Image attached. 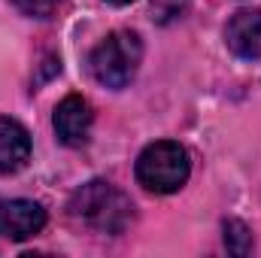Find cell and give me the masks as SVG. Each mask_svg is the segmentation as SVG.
<instances>
[{"label":"cell","instance_id":"cell-1","mask_svg":"<svg viewBox=\"0 0 261 258\" xmlns=\"http://www.w3.org/2000/svg\"><path fill=\"white\" fill-rule=\"evenodd\" d=\"M70 216L97 231V234H122L134 219V203L122 189H116L107 179H91L82 189H76L70 197Z\"/></svg>","mask_w":261,"mask_h":258},{"label":"cell","instance_id":"cell-2","mask_svg":"<svg viewBox=\"0 0 261 258\" xmlns=\"http://www.w3.org/2000/svg\"><path fill=\"white\" fill-rule=\"evenodd\" d=\"M134 173H137V183L152 194L179 192L192 176L189 149L176 140H155L140 152Z\"/></svg>","mask_w":261,"mask_h":258},{"label":"cell","instance_id":"cell-3","mask_svg":"<svg viewBox=\"0 0 261 258\" xmlns=\"http://www.w3.org/2000/svg\"><path fill=\"white\" fill-rule=\"evenodd\" d=\"M143 61V40L134 31H113L107 34L88 55V70L94 76V82H100L103 88L122 91L130 85V79L137 76Z\"/></svg>","mask_w":261,"mask_h":258},{"label":"cell","instance_id":"cell-4","mask_svg":"<svg viewBox=\"0 0 261 258\" xmlns=\"http://www.w3.org/2000/svg\"><path fill=\"white\" fill-rule=\"evenodd\" d=\"M49 222V213L43 203L28 200V197H12L0 200V237L3 240H31L37 237Z\"/></svg>","mask_w":261,"mask_h":258},{"label":"cell","instance_id":"cell-5","mask_svg":"<svg viewBox=\"0 0 261 258\" xmlns=\"http://www.w3.org/2000/svg\"><path fill=\"white\" fill-rule=\"evenodd\" d=\"M52 125H55L58 140L64 146L76 149V146L88 143V134H91V125H94V110H91V104L82 94H67L64 100L55 107Z\"/></svg>","mask_w":261,"mask_h":258},{"label":"cell","instance_id":"cell-6","mask_svg":"<svg viewBox=\"0 0 261 258\" xmlns=\"http://www.w3.org/2000/svg\"><path fill=\"white\" fill-rule=\"evenodd\" d=\"M225 46L243 61H258L261 58V9H237L231 15V21L225 24Z\"/></svg>","mask_w":261,"mask_h":258},{"label":"cell","instance_id":"cell-7","mask_svg":"<svg viewBox=\"0 0 261 258\" xmlns=\"http://www.w3.org/2000/svg\"><path fill=\"white\" fill-rule=\"evenodd\" d=\"M31 161V134L21 122L0 116V176L18 173Z\"/></svg>","mask_w":261,"mask_h":258},{"label":"cell","instance_id":"cell-8","mask_svg":"<svg viewBox=\"0 0 261 258\" xmlns=\"http://www.w3.org/2000/svg\"><path fill=\"white\" fill-rule=\"evenodd\" d=\"M222 231H225V246L231 255H249L252 252V231L240 219H228L222 225Z\"/></svg>","mask_w":261,"mask_h":258},{"label":"cell","instance_id":"cell-9","mask_svg":"<svg viewBox=\"0 0 261 258\" xmlns=\"http://www.w3.org/2000/svg\"><path fill=\"white\" fill-rule=\"evenodd\" d=\"M18 12L31 15V18H52L55 9L64 3V0H12Z\"/></svg>","mask_w":261,"mask_h":258},{"label":"cell","instance_id":"cell-10","mask_svg":"<svg viewBox=\"0 0 261 258\" xmlns=\"http://www.w3.org/2000/svg\"><path fill=\"white\" fill-rule=\"evenodd\" d=\"M110 3H116V6H128V3H134V0H110Z\"/></svg>","mask_w":261,"mask_h":258}]
</instances>
